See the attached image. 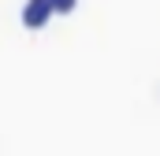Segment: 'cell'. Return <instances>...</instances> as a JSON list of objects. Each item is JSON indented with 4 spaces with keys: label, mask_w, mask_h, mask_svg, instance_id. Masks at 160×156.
Returning <instances> with one entry per match:
<instances>
[{
    "label": "cell",
    "mask_w": 160,
    "mask_h": 156,
    "mask_svg": "<svg viewBox=\"0 0 160 156\" xmlns=\"http://www.w3.org/2000/svg\"><path fill=\"white\" fill-rule=\"evenodd\" d=\"M52 19V4L48 0H22V26L26 30H41Z\"/></svg>",
    "instance_id": "1"
},
{
    "label": "cell",
    "mask_w": 160,
    "mask_h": 156,
    "mask_svg": "<svg viewBox=\"0 0 160 156\" xmlns=\"http://www.w3.org/2000/svg\"><path fill=\"white\" fill-rule=\"evenodd\" d=\"M48 4H52V15H71L78 7V0H48Z\"/></svg>",
    "instance_id": "2"
}]
</instances>
